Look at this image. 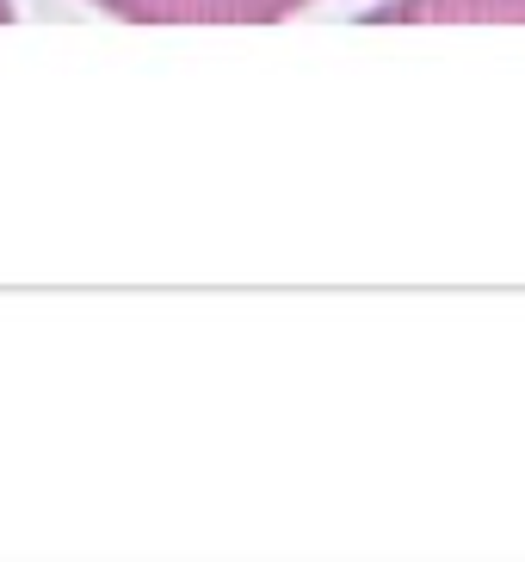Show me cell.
<instances>
[{"mask_svg": "<svg viewBox=\"0 0 525 562\" xmlns=\"http://www.w3.org/2000/svg\"><path fill=\"white\" fill-rule=\"evenodd\" d=\"M99 13L124 19V25H284L315 0H93Z\"/></svg>", "mask_w": 525, "mask_h": 562, "instance_id": "6da1fadb", "label": "cell"}, {"mask_svg": "<svg viewBox=\"0 0 525 562\" xmlns=\"http://www.w3.org/2000/svg\"><path fill=\"white\" fill-rule=\"evenodd\" d=\"M13 19H19V13H13V0H0V25H13Z\"/></svg>", "mask_w": 525, "mask_h": 562, "instance_id": "7a4b0ae2", "label": "cell"}]
</instances>
